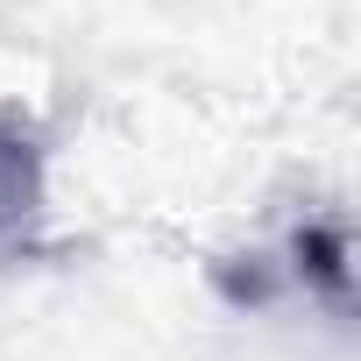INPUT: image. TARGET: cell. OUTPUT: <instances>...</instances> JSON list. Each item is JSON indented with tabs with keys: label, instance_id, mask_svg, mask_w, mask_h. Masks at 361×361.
<instances>
[{
	"label": "cell",
	"instance_id": "cell-1",
	"mask_svg": "<svg viewBox=\"0 0 361 361\" xmlns=\"http://www.w3.org/2000/svg\"><path fill=\"white\" fill-rule=\"evenodd\" d=\"M43 128L22 106H0V255H36L43 248Z\"/></svg>",
	"mask_w": 361,
	"mask_h": 361
},
{
	"label": "cell",
	"instance_id": "cell-2",
	"mask_svg": "<svg viewBox=\"0 0 361 361\" xmlns=\"http://www.w3.org/2000/svg\"><path fill=\"white\" fill-rule=\"evenodd\" d=\"M290 255H298V276H312L326 290V305L347 312V234L340 227H298L290 234Z\"/></svg>",
	"mask_w": 361,
	"mask_h": 361
}]
</instances>
